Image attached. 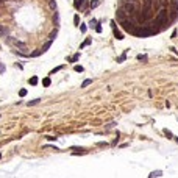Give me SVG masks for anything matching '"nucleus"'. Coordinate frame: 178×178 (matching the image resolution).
<instances>
[{
	"mask_svg": "<svg viewBox=\"0 0 178 178\" xmlns=\"http://www.w3.org/2000/svg\"><path fill=\"white\" fill-rule=\"evenodd\" d=\"M0 2H5V0H0Z\"/></svg>",
	"mask_w": 178,
	"mask_h": 178,
	"instance_id": "obj_19",
	"label": "nucleus"
},
{
	"mask_svg": "<svg viewBox=\"0 0 178 178\" xmlns=\"http://www.w3.org/2000/svg\"><path fill=\"white\" fill-rule=\"evenodd\" d=\"M73 69H75V72H83V67L81 66H75Z\"/></svg>",
	"mask_w": 178,
	"mask_h": 178,
	"instance_id": "obj_12",
	"label": "nucleus"
},
{
	"mask_svg": "<svg viewBox=\"0 0 178 178\" xmlns=\"http://www.w3.org/2000/svg\"><path fill=\"white\" fill-rule=\"evenodd\" d=\"M30 85H33V86L38 85V77H31V78H30Z\"/></svg>",
	"mask_w": 178,
	"mask_h": 178,
	"instance_id": "obj_7",
	"label": "nucleus"
},
{
	"mask_svg": "<svg viewBox=\"0 0 178 178\" xmlns=\"http://www.w3.org/2000/svg\"><path fill=\"white\" fill-rule=\"evenodd\" d=\"M95 30H97V33H102V27H100V25H97Z\"/></svg>",
	"mask_w": 178,
	"mask_h": 178,
	"instance_id": "obj_17",
	"label": "nucleus"
},
{
	"mask_svg": "<svg viewBox=\"0 0 178 178\" xmlns=\"http://www.w3.org/2000/svg\"><path fill=\"white\" fill-rule=\"evenodd\" d=\"M14 45L17 47L19 50H22V52H25V50H27V45H25L24 42H20V41H16V42H14Z\"/></svg>",
	"mask_w": 178,
	"mask_h": 178,
	"instance_id": "obj_2",
	"label": "nucleus"
},
{
	"mask_svg": "<svg viewBox=\"0 0 178 178\" xmlns=\"http://www.w3.org/2000/svg\"><path fill=\"white\" fill-rule=\"evenodd\" d=\"M91 83H92V80H91V78H88V80H85V81L81 83V88H86V86H89Z\"/></svg>",
	"mask_w": 178,
	"mask_h": 178,
	"instance_id": "obj_5",
	"label": "nucleus"
},
{
	"mask_svg": "<svg viewBox=\"0 0 178 178\" xmlns=\"http://www.w3.org/2000/svg\"><path fill=\"white\" fill-rule=\"evenodd\" d=\"M89 44H91V39H86V41L83 42V45H81V47H85V45H89Z\"/></svg>",
	"mask_w": 178,
	"mask_h": 178,
	"instance_id": "obj_13",
	"label": "nucleus"
},
{
	"mask_svg": "<svg viewBox=\"0 0 178 178\" xmlns=\"http://www.w3.org/2000/svg\"><path fill=\"white\" fill-rule=\"evenodd\" d=\"M155 177H161V170H156V172H152L148 178H155Z\"/></svg>",
	"mask_w": 178,
	"mask_h": 178,
	"instance_id": "obj_6",
	"label": "nucleus"
},
{
	"mask_svg": "<svg viewBox=\"0 0 178 178\" xmlns=\"http://www.w3.org/2000/svg\"><path fill=\"white\" fill-rule=\"evenodd\" d=\"M86 6H88V0H75V8L77 10H86Z\"/></svg>",
	"mask_w": 178,
	"mask_h": 178,
	"instance_id": "obj_1",
	"label": "nucleus"
},
{
	"mask_svg": "<svg viewBox=\"0 0 178 178\" xmlns=\"http://www.w3.org/2000/svg\"><path fill=\"white\" fill-rule=\"evenodd\" d=\"M100 3H102V0H91L89 6H91V10H94V8H97V6H99Z\"/></svg>",
	"mask_w": 178,
	"mask_h": 178,
	"instance_id": "obj_3",
	"label": "nucleus"
},
{
	"mask_svg": "<svg viewBox=\"0 0 178 178\" xmlns=\"http://www.w3.org/2000/svg\"><path fill=\"white\" fill-rule=\"evenodd\" d=\"M3 72H5V66L0 63V73H3Z\"/></svg>",
	"mask_w": 178,
	"mask_h": 178,
	"instance_id": "obj_16",
	"label": "nucleus"
},
{
	"mask_svg": "<svg viewBox=\"0 0 178 178\" xmlns=\"http://www.w3.org/2000/svg\"><path fill=\"white\" fill-rule=\"evenodd\" d=\"M19 95H20V97H25V95H27V89H20V91H19Z\"/></svg>",
	"mask_w": 178,
	"mask_h": 178,
	"instance_id": "obj_9",
	"label": "nucleus"
},
{
	"mask_svg": "<svg viewBox=\"0 0 178 178\" xmlns=\"http://www.w3.org/2000/svg\"><path fill=\"white\" fill-rule=\"evenodd\" d=\"M50 6H52L53 10H56V2H53V0H52V2H50Z\"/></svg>",
	"mask_w": 178,
	"mask_h": 178,
	"instance_id": "obj_14",
	"label": "nucleus"
},
{
	"mask_svg": "<svg viewBox=\"0 0 178 178\" xmlns=\"http://www.w3.org/2000/svg\"><path fill=\"white\" fill-rule=\"evenodd\" d=\"M42 85H44V86H50V78H45V80L42 81Z\"/></svg>",
	"mask_w": 178,
	"mask_h": 178,
	"instance_id": "obj_10",
	"label": "nucleus"
},
{
	"mask_svg": "<svg viewBox=\"0 0 178 178\" xmlns=\"http://www.w3.org/2000/svg\"><path fill=\"white\" fill-rule=\"evenodd\" d=\"M61 69H63V67H61V66H59V67H55L53 71H52V73H55V72H59V71H61Z\"/></svg>",
	"mask_w": 178,
	"mask_h": 178,
	"instance_id": "obj_15",
	"label": "nucleus"
},
{
	"mask_svg": "<svg viewBox=\"0 0 178 178\" xmlns=\"http://www.w3.org/2000/svg\"><path fill=\"white\" fill-rule=\"evenodd\" d=\"M78 56H80L78 53H77V55H73V56H72V58L69 59V61H72V63H73V61H77V59H78Z\"/></svg>",
	"mask_w": 178,
	"mask_h": 178,
	"instance_id": "obj_11",
	"label": "nucleus"
},
{
	"mask_svg": "<svg viewBox=\"0 0 178 178\" xmlns=\"http://www.w3.org/2000/svg\"><path fill=\"white\" fill-rule=\"evenodd\" d=\"M50 45H52V39H50V41H47V42L44 44V47L41 49V50H42V53H44V52H47V50L50 49Z\"/></svg>",
	"mask_w": 178,
	"mask_h": 178,
	"instance_id": "obj_4",
	"label": "nucleus"
},
{
	"mask_svg": "<svg viewBox=\"0 0 178 178\" xmlns=\"http://www.w3.org/2000/svg\"><path fill=\"white\" fill-rule=\"evenodd\" d=\"M80 30H81V31L85 33V31H86V25H81V27H80Z\"/></svg>",
	"mask_w": 178,
	"mask_h": 178,
	"instance_id": "obj_18",
	"label": "nucleus"
},
{
	"mask_svg": "<svg viewBox=\"0 0 178 178\" xmlns=\"http://www.w3.org/2000/svg\"><path fill=\"white\" fill-rule=\"evenodd\" d=\"M39 103V99H36V100H31V102H28V106H33V105H38Z\"/></svg>",
	"mask_w": 178,
	"mask_h": 178,
	"instance_id": "obj_8",
	"label": "nucleus"
}]
</instances>
